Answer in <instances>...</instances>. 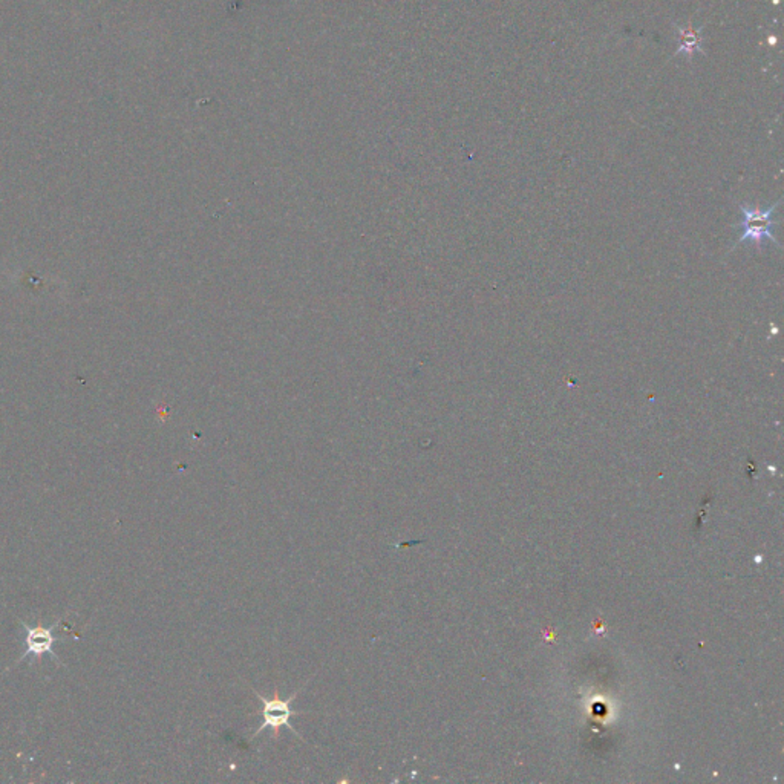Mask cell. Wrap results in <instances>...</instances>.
I'll return each mask as SVG.
<instances>
[{
    "instance_id": "obj_1",
    "label": "cell",
    "mask_w": 784,
    "mask_h": 784,
    "mask_svg": "<svg viewBox=\"0 0 784 784\" xmlns=\"http://www.w3.org/2000/svg\"><path fill=\"white\" fill-rule=\"evenodd\" d=\"M781 200L777 201L773 206L760 210V209H749L747 206H740L743 221L740 222L741 233L740 239L737 241L736 245L743 243H752L755 245H763L764 241L777 243L780 247L779 241L773 235L772 228L777 226V221H773V211L779 209Z\"/></svg>"
},
{
    "instance_id": "obj_2",
    "label": "cell",
    "mask_w": 784,
    "mask_h": 784,
    "mask_svg": "<svg viewBox=\"0 0 784 784\" xmlns=\"http://www.w3.org/2000/svg\"><path fill=\"white\" fill-rule=\"evenodd\" d=\"M298 694L299 691L294 692L290 698L279 697V691L277 689L275 691L273 698L262 697L260 694H258L260 702V714L262 715V725L260 726V730L254 732L253 737L260 736L262 730L270 728L273 730V737L277 739L282 726H287L288 730H292L294 736L301 739V734H299L298 730L290 726V719H292L293 715H298V713H294L292 708L293 702H294V698H296Z\"/></svg>"
},
{
    "instance_id": "obj_3",
    "label": "cell",
    "mask_w": 784,
    "mask_h": 784,
    "mask_svg": "<svg viewBox=\"0 0 784 784\" xmlns=\"http://www.w3.org/2000/svg\"><path fill=\"white\" fill-rule=\"evenodd\" d=\"M23 630L27 631V639H25V653H23V657H28V656H36V657H40V656H44L45 653H53V645H54L55 638L54 634H53V630L54 627L45 628L40 627H28L27 623H23Z\"/></svg>"
}]
</instances>
